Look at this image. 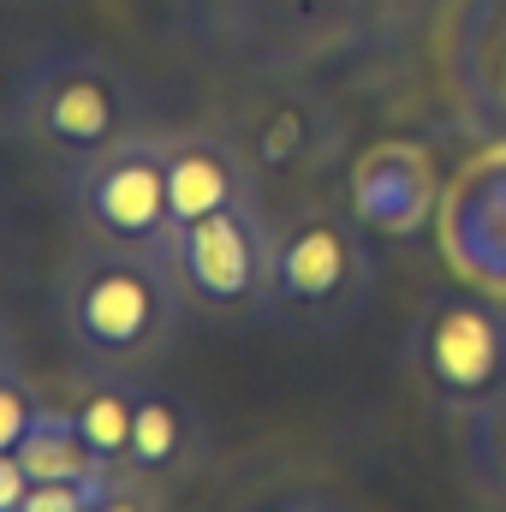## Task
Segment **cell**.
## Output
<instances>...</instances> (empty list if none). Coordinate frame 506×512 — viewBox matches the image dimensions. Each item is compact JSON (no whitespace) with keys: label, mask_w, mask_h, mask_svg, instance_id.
<instances>
[{"label":"cell","mask_w":506,"mask_h":512,"mask_svg":"<svg viewBox=\"0 0 506 512\" xmlns=\"http://www.w3.org/2000/svg\"><path fill=\"white\" fill-rule=\"evenodd\" d=\"M12 364H18V340H12V322L0 310V370H12Z\"/></svg>","instance_id":"d6986e66"},{"label":"cell","mask_w":506,"mask_h":512,"mask_svg":"<svg viewBox=\"0 0 506 512\" xmlns=\"http://www.w3.org/2000/svg\"><path fill=\"white\" fill-rule=\"evenodd\" d=\"M185 322L191 304L167 256L84 239L54 274V328L72 370L143 376L173 352Z\"/></svg>","instance_id":"6da1fadb"},{"label":"cell","mask_w":506,"mask_h":512,"mask_svg":"<svg viewBox=\"0 0 506 512\" xmlns=\"http://www.w3.org/2000/svg\"><path fill=\"white\" fill-rule=\"evenodd\" d=\"M381 262L370 227L346 209H298L274 227V268L262 298V328L292 340H334L376 304Z\"/></svg>","instance_id":"7a4b0ae2"},{"label":"cell","mask_w":506,"mask_h":512,"mask_svg":"<svg viewBox=\"0 0 506 512\" xmlns=\"http://www.w3.org/2000/svg\"><path fill=\"white\" fill-rule=\"evenodd\" d=\"M24 495H30V471H24V459H18V453H0V512H18L24 507Z\"/></svg>","instance_id":"e0dca14e"},{"label":"cell","mask_w":506,"mask_h":512,"mask_svg":"<svg viewBox=\"0 0 506 512\" xmlns=\"http://www.w3.org/2000/svg\"><path fill=\"white\" fill-rule=\"evenodd\" d=\"M167 268L191 304V316L203 322H262V298H268V268H274V227L256 203L221 209L209 221H191L173 233Z\"/></svg>","instance_id":"8992f818"},{"label":"cell","mask_w":506,"mask_h":512,"mask_svg":"<svg viewBox=\"0 0 506 512\" xmlns=\"http://www.w3.org/2000/svg\"><path fill=\"white\" fill-rule=\"evenodd\" d=\"M447 245H459V262L483 280H501L506 286V215H495L489 191L471 179L459 191V203L447 209Z\"/></svg>","instance_id":"7c38bea8"},{"label":"cell","mask_w":506,"mask_h":512,"mask_svg":"<svg viewBox=\"0 0 506 512\" xmlns=\"http://www.w3.org/2000/svg\"><path fill=\"white\" fill-rule=\"evenodd\" d=\"M405 364L441 411L471 417L506 382V304L477 286H435L411 316Z\"/></svg>","instance_id":"277c9868"},{"label":"cell","mask_w":506,"mask_h":512,"mask_svg":"<svg viewBox=\"0 0 506 512\" xmlns=\"http://www.w3.org/2000/svg\"><path fill=\"white\" fill-rule=\"evenodd\" d=\"M352 203H358V221L381 227V233H411L429 209V173L417 155H399V149H381L364 161L358 185H352Z\"/></svg>","instance_id":"30bf717a"},{"label":"cell","mask_w":506,"mask_h":512,"mask_svg":"<svg viewBox=\"0 0 506 512\" xmlns=\"http://www.w3.org/2000/svg\"><path fill=\"white\" fill-rule=\"evenodd\" d=\"M262 512H352L346 501H334V495H286V501H274V507Z\"/></svg>","instance_id":"ac0fdd59"},{"label":"cell","mask_w":506,"mask_h":512,"mask_svg":"<svg viewBox=\"0 0 506 512\" xmlns=\"http://www.w3.org/2000/svg\"><path fill=\"white\" fill-rule=\"evenodd\" d=\"M60 191L84 239L120 245V251L167 256L173 245V203H167V137L137 131L126 143L66 161Z\"/></svg>","instance_id":"5b68a950"},{"label":"cell","mask_w":506,"mask_h":512,"mask_svg":"<svg viewBox=\"0 0 506 512\" xmlns=\"http://www.w3.org/2000/svg\"><path fill=\"white\" fill-rule=\"evenodd\" d=\"M90 512H173V507H167V501L155 495V483L120 477V483H114V489H108V495H102V501H96Z\"/></svg>","instance_id":"2e32d148"},{"label":"cell","mask_w":506,"mask_h":512,"mask_svg":"<svg viewBox=\"0 0 506 512\" xmlns=\"http://www.w3.org/2000/svg\"><path fill=\"white\" fill-rule=\"evenodd\" d=\"M131 382L137 376H114V370H78V399H72V423L90 441V453L114 471H126L131 447Z\"/></svg>","instance_id":"8fae6325"},{"label":"cell","mask_w":506,"mask_h":512,"mask_svg":"<svg viewBox=\"0 0 506 512\" xmlns=\"http://www.w3.org/2000/svg\"><path fill=\"white\" fill-rule=\"evenodd\" d=\"M465 471L506 512V382L465 417Z\"/></svg>","instance_id":"4fadbf2b"},{"label":"cell","mask_w":506,"mask_h":512,"mask_svg":"<svg viewBox=\"0 0 506 512\" xmlns=\"http://www.w3.org/2000/svg\"><path fill=\"white\" fill-rule=\"evenodd\" d=\"M48 399L30 387V376L12 364V370H0V453H18V441H24V429L36 423V411H42Z\"/></svg>","instance_id":"5bb4252c"},{"label":"cell","mask_w":506,"mask_h":512,"mask_svg":"<svg viewBox=\"0 0 506 512\" xmlns=\"http://www.w3.org/2000/svg\"><path fill=\"white\" fill-rule=\"evenodd\" d=\"M102 495L108 489H96V483H30L18 512H90Z\"/></svg>","instance_id":"9a60e30c"},{"label":"cell","mask_w":506,"mask_h":512,"mask_svg":"<svg viewBox=\"0 0 506 512\" xmlns=\"http://www.w3.org/2000/svg\"><path fill=\"white\" fill-rule=\"evenodd\" d=\"M167 203H173V233L221 209L256 203V161L233 137L173 131L167 137Z\"/></svg>","instance_id":"ba28073f"},{"label":"cell","mask_w":506,"mask_h":512,"mask_svg":"<svg viewBox=\"0 0 506 512\" xmlns=\"http://www.w3.org/2000/svg\"><path fill=\"white\" fill-rule=\"evenodd\" d=\"M209 459V423L203 411L179 393L149 376L131 382V447H126V477L173 489L185 477H197Z\"/></svg>","instance_id":"52a82bcc"},{"label":"cell","mask_w":506,"mask_h":512,"mask_svg":"<svg viewBox=\"0 0 506 512\" xmlns=\"http://www.w3.org/2000/svg\"><path fill=\"white\" fill-rule=\"evenodd\" d=\"M6 131L48 161H84L143 131V90L120 60L96 48H42L12 78Z\"/></svg>","instance_id":"3957f363"},{"label":"cell","mask_w":506,"mask_h":512,"mask_svg":"<svg viewBox=\"0 0 506 512\" xmlns=\"http://www.w3.org/2000/svg\"><path fill=\"white\" fill-rule=\"evenodd\" d=\"M18 459H24L30 483H96V489H114V483L126 477V471L102 465V459L90 453V441L78 435L72 411H54V405L36 411V423H30L24 441H18Z\"/></svg>","instance_id":"9c48e42d"}]
</instances>
